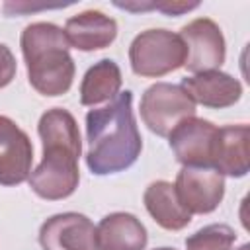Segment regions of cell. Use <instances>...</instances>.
<instances>
[{"label":"cell","instance_id":"obj_1","mask_svg":"<svg viewBox=\"0 0 250 250\" xmlns=\"http://www.w3.org/2000/svg\"><path fill=\"white\" fill-rule=\"evenodd\" d=\"M37 133L43 143V158L27 178L29 188L47 201L66 199L80 182L82 139L78 123L68 109L51 107L39 117Z\"/></svg>","mask_w":250,"mask_h":250},{"label":"cell","instance_id":"obj_2","mask_svg":"<svg viewBox=\"0 0 250 250\" xmlns=\"http://www.w3.org/2000/svg\"><path fill=\"white\" fill-rule=\"evenodd\" d=\"M86 166L96 176L131 168L143 150V139L133 113V92L117 94L107 105L86 113Z\"/></svg>","mask_w":250,"mask_h":250},{"label":"cell","instance_id":"obj_3","mask_svg":"<svg viewBox=\"0 0 250 250\" xmlns=\"http://www.w3.org/2000/svg\"><path fill=\"white\" fill-rule=\"evenodd\" d=\"M27 80L41 96H62L74 80V59L70 57L64 29L51 21H35L25 25L20 37Z\"/></svg>","mask_w":250,"mask_h":250},{"label":"cell","instance_id":"obj_4","mask_svg":"<svg viewBox=\"0 0 250 250\" xmlns=\"http://www.w3.org/2000/svg\"><path fill=\"white\" fill-rule=\"evenodd\" d=\"M131 70L143 78H160L186 62V45L180 33L170 29L141 31L129 45Z\"/></svg>","mask_w":250,"mask_h":250},{"label":"cell","instance_id":"obj_5","mask_svg":"<svg viewBox=\"0 0 250 250\" xmlns=\"http://www.w3.org/2000/svg\"><path fill=\"white\" fill-rule=\"evenodd\" d=\"M195 115V102L180 84L156 82L141 96V117L158 137H168L172 129Z\"/></svg>","mask_w":250,"mask_h":250},{"label":"cell","instance_id":"obj_6","mask_svg":"<svg viewBox=\"0 0 250 250\" xmlns=\"http://www.w3.org/2000/svg\"><path fill=\"white\" fill-rule=\"evenodd\" d=\"M186 45L184 66L191 74L219 70L227 57V45L221 27L209 18H197L180 29Z\"/></svg>","mask_w":250,"mask_h":250},{"label":"cell","instance_id":"obj_7","mask_svg":"<svg viewBox=\"0 0 250 250\" xmlns=\"http://www.w3.org/2000/svg\"><path fill=\"white\" fill-rule=\"evenodd\" d=\"M219 127L201 117L180 121L168 135V145L182 166L211 168Z\"/></svg>","mask_w":250,"mask_h":250},{"label":"cell","instance_id":"obj_8","mask_svg":"<svg viewBox=\"0 0 250 250\" xmlns=\"http://www.w3.org/2000/svg\"><path fill=\"white\" fill-rule=\"evenodd\" d=\"M182 205L193 215L213 213L225 195V176L213 168L184 166L174 182Z\"/></svg>","mask_w":250,"mask_h":250},{"label":"cell","instance_id":"obj_9","mask_svg":"<svg viewBox=\"0 0 250 250\" xmlns=\"http://www.w3.org/2000/svg\"><path fill=\"white\" fill-rule=\"evenodd\" d=\"M43 250H98L94 223L74 211L49 217L39 229Z\"/></svg>","mask_w":250,"mask_h":250},{"label":"cell","instance_id":"obj_10","mask_svg":"<svg viewBox=\"0 0 250 250\" xmlns=\"http://www.w3.org/2000/svg\"><path fill=\"white\" fill-rule=\"evenodd\" d=\"M33 145L14 119L0 115V186H20L31 174Z\"/></svg>","mask_w":250,"mask_h":250},{"label":"cell","instance_id":"obj_11","mask_svg":"<svg viewBox=\"0 0 250 250\" xmlns=\"http://www.w3.org/2000/svg\"><path fill=\"white\" fill-rule=\"evenodd\" d=\"M195 104L211 109H223L234 105L242 96V84L238 78L223 70H207L182 78L180 84Z\"/></svg>","mask_w":250,"mask_h":250},{"label":"cell","instance_id":"obj_12","mask_svg":"<svg viewBox=\"0 0 250 250\" xmlns=\"http://www.w3.org/2000/svg\"><path fill=\"white\" fill-rule=\"evenodd\" d=\"M64 35L68 45L78 51L105 49L117 37V21L100 10H84L66 20Z\"/></svg>","mask_w":250,"mask_h":250},{"label":"cell","instance_id":"obj_13","mask_svg":"<svg viewBox=\"0 0 250 250\" xmlns=\"http://www.w3.org/2000/svg\"><path fill=\"white\" fill-rule=\"evenodd\" d=\"M248 145H250L248 125L240 123V125L219 127L211 168L217 170L221 176L244 178L250 170Z\"/></svg>","mask_w":250,"mask_h":250},{"label":"cell","instance_id":"obj_14","mask_svg":"<svg viewBox=\"0 0 250 250\" xmlns=\"http://www.w3.org/2000/svg\"><path fill=\"white\" fill-rule=\"evenodd\" d=\"M98 250H145L148 234L145 225L131 213L115 211L96 227Z\"/></svg>","mask_w":250,"mask_h":250},{"label":"cell","instance_id":"obj_15","mask_svg":"<svg viewBox=\"0 0 250 250\" xmlns=\"http://www.w3.org/2000/svg\"><path fill=\"white\" fill-rule=\"evenodd\" d=\"M145 207L154 223L166 230H182L191 223V213L182 205L172 182L156 180L143 193Z\"/></svg>","mask_w":250,"mask_h":250},{"label":"cell","instance_id":"obj_16","mask_svg":"<svg viewBox=\"0 0 250 250\" xmlns=\"http://www.w3.org/2000/svg\"><path fill=\"white\" fill-rule=\"evenodd\" d=\"M121 84L123 78L117 62L111 59H102L86 70L80 82V104L98 105L102 102H109L119 94Z\"/></svg>","mask_w":250,"mask_h":250},{"label":"cell","instance_id":"obj_17","mask_svg":"<svg viewBox=\"0 0 250 250\" xmlns=\"http://www.w3.org/2000/svg\"><path fill=\"white\" fill-rule=\"evenodd\" d=\"M236 232L229 225L213 223L186 238V250H232Z\"/></svg>","mask_w":250,"mask_h":250},{"label":"cell","instance_id":"obj_18","mask_svg":"<svg viewBox=\"0 0 250 250\" xmlns=\"http://www.w3.org/2000/svg\"><path fill=\"white\" fill-rule=\"evenodd\" d=\"M16 70H18V64H16L14 53L10 51V47L0 43V90L6 88L14 80Z\"/></svg>","mask_w":250,"mask_h":250},{"label":"cell","instance_id":"obj_19","mask_svg":"<svg viewBox=\"0 0 250 250\" xmlns=\"http://www.w3.org/2000/svg\"><path fill=\"white\" fill-rule=\"evenodd\" d=\"M154 250H176V248H170V246H160V248H154Z\"/></svg>","mask_w":250,"mask_h":250}]
</instances>
